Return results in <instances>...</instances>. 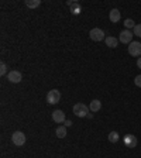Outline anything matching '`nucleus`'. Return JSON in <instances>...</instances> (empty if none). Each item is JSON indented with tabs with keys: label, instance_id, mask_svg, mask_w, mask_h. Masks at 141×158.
I'll return each instance as SVG.
<instances>
[{
	"label": "nucleus",
	"instance_id": "obj_9",
	"mask_svg": "<svg viewBox=\"0 0 141 158\" xmlns=\"http://www.w3.org/2000/svg\"><path fill=\"white\" fill-rule=\"evenodd\" d=\"M52 120L55 123H58V124H61V123H65V113L62 112V110H55V112L52 113Z\"/></svg>",
	"mask_w": 141,
	"mask_h": 158
},
{
	"label": "nucleus",
	"instance_id": "obj_21",
	"mask_svg": "<svg viewBox=\"0 0 141 158\" xmlns=\"http://www.w3.org/2000/svg\"><path fill=\"white\" fill-rule=\"evenodd\" d=\"M69 126H72V122L71 120H65V127H69Z\"/></svg>",
	"mask_w": 141,
	"mask_h": 158
},
{
	"label": "nucleus",
	"instance_id": "obj_15",
	"mask_svg": "<svg viewBox=\"0 0 141 158\" xmlns=\"http://www.w3.org/2000/svg\"><path fill=\"white\" fill-rule=\"evenodd\" d=\"M71 11H72V14H76V16H78V14H81V11H82V7H81L79 3H75V2H73V4L71 6Z\"/></svg>",
	"mask_w": 141,
	"mask_h": 158
},
{
	"label": "nucleus",
	"instance_id": "obj_13",
	"mask_svg": "<svg viewBox=\"0 0 141 158\" xmlns=\"http://www.w3.org/2000/svg\"><path fill=\"white\" fill-rule=\"evenodd\" d=\"M55 134H56V137H58V138H65L66 127H65V126H59V127L55 130Z\"/></svg>",
	"mask_w": 141,
	"mask_h": 158
},
{
	"label": "nucleus",
	"instance_id": "obj_18",
	"mask_svg": "<svg viewBox=\"0 0 141 158\" xmlns=\"http://www.w3.org/2000/svg\"><path fill=\"white\" fill-rule=\"evenodd\" d=\"M6 72H7V65L4 62H2V64H0V75L4 76V75H6Z\"/></svg>",
	"mask_w": 141,
	"mask_h": 158
},
{
	"label": "nucleus",
	"instance_id": "obj_17",
	"mask_svg": "<svg viewBox=\"0 0 141 158\" xmlns=\"http://www.w3.org/2000/svg\"><path fill=\"white\" fill-rule=\"evenodd\" d=\"M124 26H126V28H134L135 24H134V21H133L131 19H127L124 21Z\"/></svg>",
	"mask_w": 141,
	"mask_h": 158
},
{
	"label": "nucleus",
	"instance_id": "obj_11",
	"mask_svg": "<svg viewBox=\"0 0 141 158\" xmlns=\"http://www.w3.org/2000/svg\"><path fill=\"white\" fill-rule=\"evenodd\" d=\"M100 107H102V103H100V100H97V99L92 100V102H90V105H89L90 112H99V110H100Z\"/></svg>",
	"mask_w": 141,
	"mask_h": 158
},
{
	"label": "nucleus",
	"instance_id": "obj_16",
	"mask_svg": "<svg viewBox=\"0 0 141 158\" xmlns=\"http://www.w3.org/2000/svg\"><path fill=\"white\" fill-rule=\"evenodd\" d=\"M118 140H120L118 133L117 131H110V134H109V141L110 143H117Z\"/></svg>",
	"mask_w": 141,
	"mask_h": 158
},
{
	"label": "nucleus",
	"instance_id": "obj_19",
	"mask_svg": "<svg viewBox=\"0 0 141 158\" xmlns=\"http://www.w3.org/2000/svg\"><path fill=\"white\" fill-rule=\"evenodd\" d=\"M134 35L141 37V24H135V27H134Z\"/></svg>",
	"mask_w": 141,
	"mask_h": 158
},
{
	"label": "nucleus",
	"instance_id": "obj_4",
	"mask_svg": "<svg viewBox=\"0 0 141 158\" xmlns=\"http://www.w3.org/2000/svg\"><path fill=\"white\" fill-rule=\"evenodd\" d=\"M11 141H13L14 145L21 147V145H24V143H26V135H24V133H21V131H16V133H13V135H11Z\"/></svg>",
	"mask_w": 141,
	"mask_h": 158
},
{
	"label": "nucleus",
	"instance_id": "obj_10",
	"mask_svg": "<svg viewBox=\"0 0 141 158\" xmlns=\"http://www.w3.org/2000/svg\"><path fill=\"white\" fill-rule=\"evenodd\" d=\"M109 19H110L112 23H118L120 19H122V14H120V11H118L117 9H113V10H110V13H109Z\"/></svg>",
	"mask_w": 141,
	"mask_h": 158
},
{
	"label": "nucleus",
	"instance_id": "obj_2",
	"mask_svg": "<svg viewBox=\"0 0 141 158\" xmlns=\"http://www.w3.org/2000/svg\"><path fill=\"white\" fill-rule=\"evenodd\" d=\"M59 100H61V93H59V90L52 89V90H49V92L47 93V102H48L49 105H56V103H59Z\"/></svg>",
	"mask_w": 141,
	"mask_h": 158
},
{
	"label": "nucleus",
	"instance_id": "obj_8",
	"mask_svg": "<svg viewBox=\"0 0 141 158\" xmlns=\"http://www.w3.org/2000/svg\"><path fill=\"white\" fill-rule=\"evenodd\" d=\"M118 40H120L123 44H130V43H131V40H133V33L130 31V30H124V31H122V33H120Z\"/></svg>",
	"mask_w": 141,
	"mask_h": 158
},
{
	"label": "nucleus",
	"instance_id": "obj_6",
	"mask_svg": "<svg viewBox=\"0 0 141 158\" xmlns=\"http://www.w3.org/2000/svg\"><path fill=\"white\" fill-rule=\"evenodd\" d=\"M123 143H124L126 147L134 148L135 145H137V138H135V135H133V134H126L124 137H123Z\"/></svg>",
	"mask_w": 141,
	"mask_h": 158
},
{
	"label": "nucleus",
	"instance_id": "obj_5",
	"mask_svg": "<svg viewBox=\"0 0 141 158\" xmlns=\"http://www.w3.org/2000/svg\"><path fill=\"white\" fill-rule=\"evenodd\" d=\"M89 37L93 41H102V40H105V31L100 28H92L89 33Z\"/></svg>",
	"mask_w": 141,
	"mask_h": 158
},
{
	"label": "nucleus",
	"instance_id": "obj_7",
	"mask_svg": "<svg viewBox=\"0 0 141 158\" xmlns=\"http://www.w3.org/2000/svg\"><path fill=\"white\" fill-rule=\"evenodd\" d=\"M7 79H9V82H11V83H20L21 79H23V76H21V73H20L19 71H10V72L7 73Z\"/></svg>",
	"mask_w": 141,
	"mask_h": 158
},
{
	"label": "nucleus",
	"instance_id": "obj_14",
	"mask_svg": "<svg viewBox=\"0 0 141 158\" xmlns=\"http://www.w3.org/2000/svg\"><path fill=\"white\" fill-rule=\"evenodd\" d=\"M41 4V0H26V6L30 9H35Z\"/></svg>",
	"mask_w": 141,
	"mask_h": 158
},
{
	"label": "nucleus",
	"instance_id": "obj_20",
	"mask_svg": "<svg viewBox=\"0 0 141 158\" xmlns=\"http://www.w3.org/2000/svg\"><path fill=\"white\" fill-rule=\"evenodd\" d=\"M134 83L138 86V88H141V75L135 76V79H134Z\"/></svg>",
	"mask_w": 141,
	"mask_h": 158
},
{
	"label": "nucleus",
	"instance_id": "obj_12",
	"mask_svg": "<svg viewBox=\"0 0 141 158\" xmlns=\"http://www.w3.org/2000/svg\"><path fill=\"white\" fill-rule=\"evenodd\" d=\"M106 45L110 47V48H116L118 45V40L114 38V37H107L106 38Z\"/></svg>",
	"mask_w": 141,
	"mask_h": 158
},
{
	"label": "nucleus",
	"instance_id": "obj_22",
	"mask_svg": "<svg viewBox=\"0 0 141 158\" xmlns=\"http://www.w3.org/2000/svg\"><path fill=\"white\" fill-rule=\"evenodd\" d=\"M137 66H138V68L141 69V56H140V58L137 59Z\"/></svg>",
	"mask_w": 141,
	"mask_h": 158
},
{
	"label": "nucleus",
	"instance_id": "obj_1",
	"mask_svg": "<svg viewBox=\"0 0 141 158\" xmlns=\"http://www.w3.org/2000/svg\"><path fill=\"white\" fill-rule=\"evenodd\" d=\"M89 110H90V109H89L85 103H76V105L73 106V114L78 116V117H86Z\"/></svg>",
	"mask_w": 141,
	"mask_h": 158
},
{
	"label": "nucleus",
	"instance_id": "obj_3",
	"mask_svg": "<svg viewBox=\"0 0 141 158\" xmlns=\"http://www.w3.org/2000/svg\"><path fill=\"white\" fill-rule=\"evenodd\" d=\"M128 54L131 56H140L141 55V43L131 41V43L128 44Z\"/></svg>",
	"mask_w": 141,
	"mask_h": 158
}]
</instances>
